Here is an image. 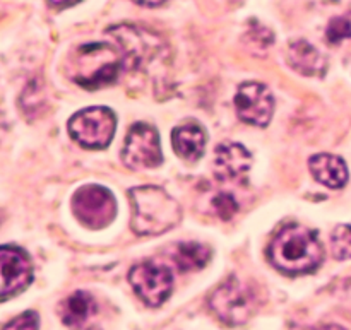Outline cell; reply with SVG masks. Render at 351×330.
<instances>
[{"instance_id":"4","label":"cell","mask_w":351,"mask_h":330,"mask_svg":"<svg viewBox=\"0 0 351 330\" xmlns=\"http://www.w3.org/2000/svg\"><path fill=\"white\" fill-rule=\"evenodd\" d=\"M257 305L259 301L252 288L237 277H230L209 298V308L226 325L245 324L257 310Z\"/></svg>"},{"instance_id":"21","label":"cell","mask_w":351,"mask_h":330,"mask_svg":"<svg viewBox=\"0 0 351 330\" xmlns=\"http://www.w3.org/2000/svg\"><path fill=\"white\" fill-rule=\"evenodd\" d=\"M40 325V318L34 312H24L21 314L17 318H12L10 322H7L3 325V329L9 330V329H36Z\"/></svg>"},{"instance_id":"13","label":"cell","mask_w":351,"mask_h":330,"mask_svg":"<svg viewBox=\"0 0 351 330\" xmlns=\"http://www.w3.org/2000/svg\"><path fill=\"white\" fill-rule=\"evenodd\" d=\"M287 60L293 71H297L298 74L311 75V77L324 75L328 68V62L322 57L321 51L305 40L293 41L288 47Z\"/></svg>"},{"instance_id":"20","label":"cell","mask_w":351,"mask_h":330,"mask_svg":"<svg viewBox=\"0 0 351 330\" xmlns=\"http://www.w3.org/2000/svg\"><path fill=\"white\" fill-rule=\"evenodd\" d=\"M213 209H215L216 216L223 219V221H230V219L235 216V212L239 211V204L233 199V195L226 194V192H221V194L216 195L213 199Z\"/></svg>"},{"instance_id":"7","label":"cell","mask_w":351,"mask_h":330,"mask_svg":"<svg viewBox=\"0 0 351 330\" xmlns=\"http://www.w3.org/2000/svg\"><path fill=\"white\" fill-rule=\"evenodd\" d=\"M129 283L141 301L153 308L163 305L173 290V276L170 269L151 260L137 264L130 269Z\"/></svg>"},{"instance_id":"9","label":"cell","mask_w":351,"mask_h":330,"mask_svg":"<svg viewBox=\"0 0 351 330\" xmlns=\"http://www.w3.org/2000/svg\"><path fill=\"white\" fill-rule=\"evenodd\" d=\"M235 108L240 120L254 127H267L274 113V98L269 88L261 82H243L235 94Z\"/></svg>"},{"instance_id":"17","label":"cell","mask_w":351,"mask_h":330,"mask_svg":"<svg viewBox=\"0 0 351 330\" xmlns=\"http://www.w3.org/2000/svg\"><path fill=\"white\" fill-rule=\"evenodd\" d=\"M211 259V250L201 243L187 242L175 246L173 260L177 264L178 270L182 272H191V270H199L206 266Z\"/></svg>"},{"instance_id":"2","label":"cell","mask_w":351,"mask_h":330,"mask_svg":"<svg viewBox=\"0 0 351 330\" xmlns=\"http://www.w3.org/2000/svg\"><path fill=\"white\" fill-rule=\"evenodd\" d=\"M132 219L130 228L139 236H158L178 225L182 209L170 194L160 187L144 185L129 192Z\"/></svg>"},{"instance_id":"22","label":"cell","mask_w":351,"mask_h":330,"mask_svg":"<svg viewBox=\"0 0 351 330\" xmlns=\"http://www.w3.org/2000/svg\"><path fill=\"white\" fill-rule=\"evenodd\" d=\"M47 2L53 7H71L75 5L77 2H81V0H47Z\"/></svg>"},{"instance_id":"23","label":"cell","mask_w":351,"mask_h":330,"mask_svg":"<svg viewBox=\"0 0 351 330\" xmlns=\"http://www.w3.org/2000/svg\"><path fill=\"white\" fill-rule=\"evenodd\" d=\"M136 3H139V5L143 7H158L161 5V3H165L167 0H134Z\"/></svg>"},{"instance_id":"19","label":"cell","mask_w":351,"mask_h":330,"mask_svg":"<svg viewBox=\"0 0 351 330\" xmlns=\"http://www.w3.org/2000/svg\"><path fill=\"white\" fill-rule=\"evenodd\" d=\"M351 38V21L346 17H335L326 29V40L331 45H338Z\"/></svg>"},{"instance_id":"6","label":"cell","mask_w":351,"mask_h":330,"mask_svg":"<svg viewBox=\"0 0 351 330\" xmlns=\"http://www.w3.org/2000/svg\"><path fill=\"white\" fill-rule=\"evenodd\" d=\"M72 212L89 229L106 228L115 219L117 202L112 192L99 185H86L72 197Z\"/></svg>"},{"instance_id":"11","label":"cell","mask_w":351,"mask_h":330,"mask_svg":"<svg viewBox=\"0 0 351 330\" xmlns=\"http://www.w3.org/2000/svg\"><path fill=\"white\" fill-rule=\"evenodd\" d=\"M108 34H112L119 47L122 48L123 58L136 68L149 60L153 53H156L163 47L156 34L141 29L137 26H115L108 29Z\"/></svg>"},{"instance_id":"12","label":"cell","mask_w":351,"mask_h":330,"mask_svg":"<svg viewBox=\"0 0 351 330\" xmlns=\"http://www.w3.org/2000/svg\"><path fill=\"white\" fill-rule=\"evenodd\" d=\"M250 166H252V154L242 144L226 142L216 147L215 175L218 180H242L249 173Z\"/></svg>"},{"instance_id":"8","label":"cell","mask_w":351,"mask_h":330,"mask_svg":"<svg viewBox=\"0 0 351 330\" xmlns=\"http://www.w3.org/2000/svg\"><path fill=\"white\" fill-rule=\"evenodd\" d=\"M122 161L129 170H149L163 163L160 136L149 123H136L127 134L122 149Z\"/></svg>"},{"instance_id":"1","label":"cell","mask_w":351,"mask_h":330,"mask_svg":"<svg viewBox=\"0 0 351 330\" xmlns=\"http://www.w3.org/2000/svg\"><path fill=\"white\" fill-rule=\"evenodd\" d=\"M267 257L278 270L298 276L317 269L324 252L317 233L305 226L290 225L274 236L267 250Z\"/></svg>"},{"instance_id":"10","label":"cell","mask_w":351,"mask_h":330,"mask_svg":"<svg viewBox=\"0 0 351 330\" xmlns=\"http://www.w3.org/2000/svg\"><path fill=\"white\" fill-rule=\"evenodd\" d=\"M0 269H2V290H0L2 301L23 293L33 281V266L29 255L19 246H2Z\"/></svg>"},{"instance_id":"15","label":"cell","mask_w":351,"mask_h":330,"mask_svg":"<svg viewBox=\"0 0 351 330\" xmlns=\"http://www.w3.org/2000/svg\"><path fill=\"white\" fill-rule=\"evenodd\" d=\"M173 149L182 160L197 161L206 149V132L199 123H185L171 134Z\"/></svg>"},{"instance_id":"3","label":"cell","mask_w":351,"mask_h":330,"mask_svg":"<svg viewBox=\"0 0 351 330\" xmlns=\"http://www.w3.org/2000/svg\"><path fill=\"white\" fill-rule=\"evenodd\" d=\"M123 68V55L106 43H86L77 48L71 62V77L86 89L113 84Z\"/></svg>"},{"instance_id":"14","label":"cell","mask_w":351,"mask_h":330,"mask_svg":"<svg viewBox=\"0 0 351 330\" xmlns=\"http://www.w3.org/2000/svg\"><path fill=\"white\" fill-rule=\"evenodd\" d=\"M308 168L312 177L329 188H341L348 181L346 163L335 154H315L308 160Z\"/></svg>"},{"instance_id":"18","label":"cell","mask_w":351,"mask_h":330,"mask_svg":"<svg viewBox=\"0 0 351 330\" xmlns=\"http://www.w3.org/2000/svg\"><path fill=\"white\" fill-rule=\"evenodd\" d=\"M332 253L338 260L351 259V226L341 225L335 229L331 236Z\"/></svg>"},{"instance_id":"16","label":"cell","mask_w":351,"mask_h":330,"mask_svg":"<svg viewBox=\"0 0 351 330\" xmlns=\"http://www.w3.org/2000/svg\"><path fill=\"white\" fill-rule=\"evenodd\" d=\"M96 303L86 291H75L60 305V317L67 327H82L95 315Z\"/></svg>"},{"instance_id":"5","label":"cell","mask_w":351,"mask_h":330,"mask_svg":"<svg viewBox=\"0 0 351 330\" xmlns=\"http://www.w3.org/2000/svg\"><path fill=\"white\" fill-rule=\"evenodd\" d=\"M115 115L105 106L81 110L69 120V134L86 149H103L108 146L115 134Z\"/></svg>"}]
</instances>
